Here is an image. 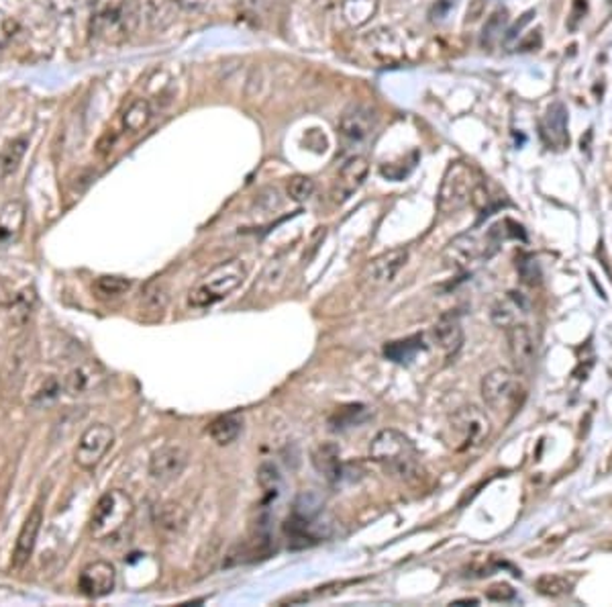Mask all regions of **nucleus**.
<instances>
[{
  "instance_id": "obj_1",
  "label": "nucleus",
  "mask_w": 612,
  "mask_h": 607,
  "mask_svg": "<svg viewBox=\"0 0 612 607\" xmlns=\"http://www.w3.org/2000/svg\"><path fill=\"white\" fill-rule=\"evenodd\" d=\"M369 458L400 481H417L422 473L415 444L399 430L378 432L369 444Z\"/></svg>"
},
{
  "instance_id": "obj_2",
  "label": "nucleus",
  "mask_w": 612,
  "mask_h": 607,
  "mask_svg": "<svg viewBox=\"0 0 612 607\" xmlns=\"http://www.w3.org/2000/svg\"><path fill=\"white\" fill-rule=\"evenodd\" d=\"M137 16L140 8L135 0H97L90 21L92 37L105 46L125 44L137 27Z\"/></svg>"
},
{
  "instance_id": "obj_3",
  "label": "nucleus",
  "mask_w": 612,
  "mask_h": 607,
  "mask_svg": "<svg viewBox=\"0 0 612 607\" xmlns=\"http://www.w3.org/2000/svg\"><path fill=\"white\" fill-rule=\"evenodd\" d=\"M245 278L247 267L244 260L233 258L223 262L196 282L191 293H188V305L194 307V309H206V307L225 301L233 290L244 285Z\"/></svg>"
},
{
  "instance_id": "obj_4",
  "label": "nucleus",
  "mask_w": 612,
  "mask_h": 607,
  "mask_svg": "<svg viewBox=\"0 0 612 607\" xmlns=\"http://www.w3.org/2000/svg\"><path fill=\"white\" fill-rule=\"evenodd\" d=\"M480 391L486 407L500 417H513L527 399V384L523 381V374L503 366L484 374Z\"/></svg>"
},
{
  "instance_id": "obj_5",
  "label": "nucleus",
  "mask_w": 612,
  "mask_h": 607,
  "mask_svg": "<svg viewBox=\"0 0 612 607\" xmlns=\"http://www.w3.org/2000/svg\"><path fill=\"white\" fill-rule=\"evenodd\" d=\"M135 514V503L125 491L110 489L100 495L88 521V532L94 540H109L123 529Z\"/></svg>"
},
{
  "instance_id": "obj_6",
  "label": "nucleus",
  "mask_w": 612,
  "mask_h": 607,
  "mask_svg": "<svg viewBox=\"0 0 612 607\" xmlns=\"http://www.w3.org/2000/svg\"><path fill=\"white\" fill-rule=\"evenodd\" d=\"M478 184V178L468 164H463V162H451L443 176L441 188H439L437 209L443 215H453V213L468 207Z\"/></svg>"
},
{
  "instance_id": "obj_7",
  "label": "nucleus",
  "mask_w": 612,
  "mask_h": 607,
  "mask_svg": "<svg viewBox=\"0 0 612 607\" xmlns=\"http://www.w3.org/2000/svg\"><path fill=\"white\" fill-rule=\"evenodd\" d=\"M490 434V420L478 405H463L450 417V446L455 452L478 448Z\"/></svg>"
},
{
  "instance_id": "obj_8",
  "label": "nucleus",
  "mask_w": 612,
  "mask_h": 607,
  "mask_svg": "<svg viewBox=\"0 0 612 607\" xmlns=\"http://www.w3.org/2000/svg\"><path fill=\"white\" fill-rule=\"evenodd\" d=\"M496 246L498 239L493 235V232H488L486 237H480L478 234L468 232L453 237L451 242L447 244L443 260L447 262V267H451L455 270H465L470 268L473 262L488 258V256L496 250Z\"/></svg>"
},
{
  "instance_id": "obj_9",
  "label": "nucleus",
  "mask_w": 612,
  "mask_h": 607,
  "mask_svg": "<svg viewBox=\"0 0 612 607\" xmlns=\"http://www.w3.org/2000/svg\"><path fill=\"white\" fill-rule=\"evenodd\" d=\"M115 444V432L113 427L107 424H94L86 427L84 434L78 440V446L74 452L76 465L84 470L97 468L102 458L107 456V452L113 448Z\"/></svg>"
},
{
  "instance_id": "obj_10",
  "label": "nucleus",
  "mask_w": 612,
  "mask_h": 607,
  "mask_svg": "<svg viewBox=\"0 0 612 607\" xmlns=\"http://www.w3.org/2000/svg\"><path fill=\"white\" fill-rule=\"evenodd\" d=\"M506 341L514 371L519 374L533 372L537 364V340L531 328L524 323H514V326L506 328Z\"/></svg>"
},
{
  "instance_id": "obj_11",
  "label": "nucleus",
  "mask_w": 612,
  "mask_h": 607,
  "mask_svg": "<svg viewBox=\"0 0 612 607\" xmlns=\"http://www.w3.org/2000/svg\"><path fill=\"white\" fill-rule=\"evenodd\" d=\"M374 130L376 115L361 105L349 107L339 121V138L347 150L364 145L374 135Z\"/></svg>"
},
{
  "instance_id": "obj_12",
  "label": "nucleus",
  "mask_w": 612,
  "mask_h": 607,
  "mask_svg": "<svg viewBox=\"0 0 612 607\" xmlns=\"http://www.w3.org/2000/svg\"><path fill=\"white\" fill-rule=\"evenodd\" d=\"M188 465V450L182 444H166L155 450L150 458V476L155 483H171L184 473Z\"/></svg>"
},
{
  "instance_id": "obj_13",
  "label": "nucleus",
  "mask_w": 612,
  "mask_h": 607,
  "mask_svg": "<svg viewBox=\"0 0 612 607\" xmlns=\"http://www.w3.org/2000/svg\"><path fill=\"white\" fill-rule=\"evenodd\" d=\"M117 585V570L107 560H94L80 570L78 577V589L88 600H100L113 593Z\"/></svg>"
},
{
  "instance_id": "obj_14",
  "label": "nucleus",
  "mask_w": 612,
  "mask_h": 607,
  "mask_svg": "<svg viewBox=\"0 0 612 607\" xmlns=\"http://www.w3.org/2000/svg\"><path fill=\"white\" fill-rule=\"evenodd\" d=\"M407 260H409L407 247H394V250H388L369 260L364 272H361V278H364V282L369 287L388 285V282H392L396 275L404 268Z\"/></svg>"
},
{
  "instance_id": "obj_15",
  "label": "nucleus",
  "mask_w": 612,
  "mask_h": 607,
  "mask_svg": "<svg viewBox=\"0 0 612 607\" xmlns=\"http://www.w3.org/2000/svg\"><path fill=\"white\" fill-rule=\"evenodd\" d=\"M541 140L549 150L564 152L570 148V131H567V109L564 102H551L539 123Z\"/></svg>"
},
{
  "instance_id": "obj_16",
  "label": "nucleus",
  "mask_w": 612,
  "mask_h": 607,
  "mask_svg": "<svg viewBox=\"0 0 612 607\" xmlns=\"http://www.w3.org/2000/svg\"><path fill=\"white\" fill-rule=\"evenodd\" d=\"M41 524H43V508L37 503V506H33L27 518H25L23 526L19 529V536H16L11 569L21 570L25 569V564L29 562V559L33 557V550H36L37 538L41 532Z\"/></svg>"
},
{
  "instance_id": "obj_17",
  "label": "nucleus",
  "mask_w": 612,
  "mask_h": 607,
  "mask_svg": "<svg viewBox=\"0 0 612 607\" xmlns=\"http://www.w3.org/2000/svg\"><path fill=\"white\" fill-rule=\"evenodd\" d=\"M29 369V340L23 338L15 341L11 352L6 356V362L3 366V376H0V384L6 395H15L16 391L23 387L25 374Z\"/></svg>"
},
{
  "instance_id": "obj_18",
  "label": "nucleus",
  "mask_w": 612,
  "mask_h": 607,
  "mask_svg": "<svg viewBox=\"0 0 612 607\" xmlns=\"http://www.w3.org/2000/svg\"><path fill=\"white\" fill-rule=\"evenodd\" d=\"M368 170H369V164L364 156H351L347 162H345L337 176H335L333 191H331L333 201L335 203L347 201L349 196L356 193L361 184H364Z\"/></svg>"
},
{
  "instance_id": "obj_19",
  "label": "nucleus",
  "mask_w": 612,
  "mask_h": 607,
  "mask_svg": "<svg viewBox=\"0 0 612 607\" xmlns=\"http://www.w3.org/2000/svg\"><path fill=\"white\" fill-rule=\"evenodd\" d=\"M105 382V374L94 364H80L66 374L64 391L72 397L88 395V392L99 391Z\"/></svg>"
},
{
  "instance_id": "obj_20",
  "label": "nucleus",
  "mask_w": 612,
  "mask_h": 607,
  "mask_svg": "<svg viewBox=\"0 0 612 607\" xmlns=\"http://www.w3.org/2000/svg\"><path fill=\"white\" fill-rule=\"evenodd\" d=\"M435 344L443 350L447 356H455L463 344V328L458 313H443L433 326Z\"/></svg>"
},
{
  "instance_id": "obj_21",
  "label": "nucleus",
  "mask_w": 612,
  "mask_h": 607,
  "mask_svg": "<svg viewBox=\"0 0 612 607\" xmlns=\"http://www.w3.org/2000/svg\"><path fill=\"white\" fill-rule=\"evenodd\" d=\"M529 305L519 293H508L506 297L498 298L490 309V319L498 328H511L514 323H523V318L527 315Z\"/></svg>"
},
{
  "instance_id": "obj_22",
  "label": "nucleus",
  "mask_w": 612,
  "mask_h": 607,
  "mask_svg": "<svg viewBox=\"0 0 612 607\" xmlns=\"http://www.w3.org/2000/svg\"><path fill=\"white\" fill-rule=\"evenodd\" d=\"M310 463H313L316 473H321L329 483L339 481L343 475L341 452L337 444L333 442H321L318 446H315L313 452H310Z\"/></svg>"
},
{
  "instance_id": "obj_23",
  "label": "nucleus",
  "mask_w": 612,
  "mask_h": 607,
  "mask_svg": "<svg viewBox=\"0 0 612 607\" xmlns=\"http://www.w3.org/2000/svg\"><path fill=\"white\" fill-rule=\"evenodd\" d=\"M27 219V209L19 199L6 201L0 209V246L15 242L21 235Z\"/></svg>"
},
{
  "instance_id": "obj_24",
  "label": "nucleus",
  "mask_w": 612,
  "mask_h": 607,
  "mask_svg": "<svg viewBox=\"0 0 612 607\" xmlns=\"http://www.w3.org/2000/svg\"><path fill=\"white\" fill-rule=\"evenodd\" d=\"M155 526H158L160 532L170 534V536H178L180 532H184V528L188 524V511L180 506V503L168 501L155 509Z\"/></svg>"
},
{
  "instance_id": "obj_25",
  "label": "nucleus",
  "mask_w": 612,
  "mask_h": 607,
  "mask_svg": "<svg viewBox=\"0 0 612 607\" xmlns=\"http://www.w3.org/2000/svg\"><path fill=\"white\" fill-rule=\"evenodd\" d=\"M380 6V0H343V21L353 29H359L374 19Z\"/></svg>"
},
{
  "instance_id": "obj_26",
  "label": "nucleus",
  "mask_w": 612,
  "mask_h": 607,
  "mask_svg": "<svg viewBox=\"0 0 612 607\" xmlns=\"http://www.w3.org/2000/svg\"><path fill=\"white\" fill-rule=\"evenodd\" d=\"M29 148V135H16L0 152V178L13 176L19 170L21 162Z\"/></svg>"
},
{
  "instance_id": "obj_27",
  "label": "nucleus",
  "mask_w": 612,
  "mask_h": 607,
  "mask_svg": "<svg viewBox=\"0 0 612 607\" xmlns=\"http://www.w3.org/2000/svg\"><path fill=\"white\" fill-rule=\"evenodd\" d=\"M366 41L372 47L374 56L384 59V62H396L400 59V44L399 39L392 36V31L388 29H376L369 33Z\"/></svg>"
},
{
  "instance_id": "obj_28",
  "label": "nucleus",
  "mask_w": 612,
  "mask_h": 607,
  "mask_svg": "<svg viewBox=\"0 0 612 607\" xmlns=\"http://www.w3.org/2000/svg\"><path fill=\"white\" fill-rule=\"evenodd\" d=\"M241 427H244V422H241L239 415H221L209 425V435L219 446H227V444L239 438Z\"/></svg>"
},
{
  "instance_id": "obj_29",
  "label": "nucleus",
  "mask_w": 612,
  "mask_h": 607,
  "mask_svg": "<svg viewBox=\"0 0 612 607\" xmlns=\"http://www.w3.org/2000/svg\"><path fill=\"white\" fill-rule=\"evenodd\" d=\"M153 117L151 105L145 99H135L123 113V127L129 133H140L150 125Z\"/></svg>"
},
{
  "instance_id": "obj_30",
  "label": "nucleus",
  "mask_w": 612,
  "mask_h": 607,
  "mask_svg": "<svg viewBox=\"0 0 612 607\" xmlns=\"http://www.w3.org/2000/svg\"><path fill=\"white\" fill-rule=\"evenodd\" d=\"M506 27H508V11L506 8H498V11L490 15L484 29H482V37H480L482 47L493 49L494 46H498L500 41L504 39Z\"/></svg>"
},
{
  "instance_id": "obj_31",
  "label": "nucleus",
  "mask_w": 612,
  "mask_h": 607,
  "mask_svg": "<svg viewBox=\"0 0 612 607\" xmlns=\"http://www.w3.org/2000/svg\"><path fill=\"white\" fill-rule=\"evenodd\" d=\"M168 301H170L168 287L160 280L150 282V285L145 287V290L141 293V311L161 315V311L168 307Z\"/></svg>"
},
{
  "instance_id": "obj_32",
  "label": "nucleus",
  "mask_w": 612,
  "mask_h": 607,
  "mask_svg": "<svg viewBox=\"0 0 612 607\" xmlns=\"http://www.w3.org/2000/svg\"><path fill=\"white\" fill-rule=\"evenodd\" d=\"M133 282L125 278V277H99L94 280L92 290L99 298H105V301H110V298H119L123 297L129 288H131Z\"/></svg>"
},
{
  "instance_id": "obj_33",
  "label": "nucleus",
  "mask_w": 612,
  "mask_h": 607,
  "mask_svg": "<svg viewBox=\"0 0 612 607\" xmlns=\"http://www.w3.org/2000/svg\"><path fill=\"white\" fill-rule=\"evenodd\" d=\"M535 589L545 597H564L570 595L574 589V579H567L565 575H543L535 581Z\"/></svg>"
},
{
  "instance_id": "obj_34",
  "label": "nucleus",
  "mask_w": 612,
  "mask_h": 607,
  "mask_svg": "<svg viewBox=\"0 0 612 607\" xmlns=\"http://www.w3.org/2000/svg\"><path fill=\"white\" fill-rule=\"evenodd\" d=\"M257 483H260L262 491L265 493V501L275 499V495H278L280 491V483H282L280 470L275 468L272 463H264L260 470H257Z\"/></svg>"
},
{
  "instance_id": "obj_35",
  "label": "nucleus",
  "mask_w": 612,
  "mask_h": 607,
  "mask_svg": "<svg viewBox=\"0 0 612 607\" xmlns=\"http://www.w3.org/2000/svg\"><path fill=\"white\" fill-rule=\"evenodd\" d=\"M176 0H150L148 5V19L153 25V27H166V25L171 23L174 19V13H171V5Z\"/></svg>"
},
{
  "instance_id": "obj_36",
  "label": "nucleus",
  "mask_w": 612,
  "mask_h": 607,
  "mask_svg": "<svg viewBox=\"0 0 612 607\" xmlns=\"http://www.w3.org/2000/svg\"><path fill=\"white\" fill-rule=\"evenodd\" d=\"M286 191H288V196H290L292 201L305 203V201L310 199V196L315 194L316 186H315L313 178H308V176H295V178H290V181H288Z\"/></svg>"
},
{
  "instance_id": "obj_37",
  "label": "nucleus",
  "mask_w": 612,
  "mask_h": 607,
  "mask_svg": "<svg viewBox=\"0 0 612 607\" xmlns=\"http://www.w3.org/2000/svg\"><path fill=\"white\" fill-rule=\"evenodd\" d=\"M415 340H407V341H392L384 348V354L388 358H392L394 362H407L410 361L415 352L419 350L417 344H412Z\"/></svg>"
},
{
  "instance_id": "obj_38",
  "label": "nucleus",
  "mask_w": 612,
  "mask_h": 607,
  "mask_svg": "<svg viewBox=\"0 0 612 607\" xmlns=\"http://www.w3.org/2000/svg\"><path fill=\"white\" fill-rule=\"evenodd\" d=\"M16 29H19V25H16L13 16L0 11V49L11 44V39L16 36Z\"/></svg>"
},
{
  "instance_id": "obj_39",
  "label": "nucleus",
  "mask_w": 612,
  "mask_h": 607,
  "mask_svg": "<svg viewBox=\"0 0 612 607\" xmlns=\"http://www.w3.org/2000/svg\"><path fill=\"white\" fill-rule=\"evenodd\" d=\"M486 597L490 602H500V603H506V602H513L516 593H514V589L511 585H506V583H498V585H493L486 591Z\"/></svg>"
},
{
  "instance_id": "obj_40",
  "label": "nucleus",
  "mask_w": 612,
  "mask_h": 607,
  "mask_svg": "<svg viewBox=\"0 0 612 607\" xmlns=\"http://www.w3.org/2000/svg\"><path fill=\"white\" fill-rule=\"evenodd\" d=\"M586 11H588V0H574L572 5V13H570V21H567V27L572 31L577 29V25L584 19Z\"/></svg>"
},
{
  "instance_id": "obj_41",
  "label": "nucleus",
  "mask_w": 612,
  "mask_h": 607,
  "mask_svg": "<svg viewBox=\"0 0 612 607\" xmlns=\"http://www.w3.org/2000/svg\"><path fill=\"white\" fill-rule=\"evenodd\" d=\"M47 3L57 15H72L82 5V0H47Z\"/></svg>"
},
{
  "instance_id": "obj_42",
  "label": "nucleus",
  "mask_w": 612,
  "mask_h": 607,
  "mask_svg": "<svg viewBox=\"0 0 612 607\" xmlns=\"http://www.w3.org/2000/svg\"><path fill=\"white\" fill-rule=\"evenodd\" d=\"M541 46V36H539V31H533L531 36L527 39H523L519 41V44H516V49H521V51H531V49H535Z\"/></svg>"
},
{
  "instance_id": "obj_43",
  "label": "nucleus",
  "mask_w": 612,
  "mask_h": 607,
  "mask_svg": "<svg viewBox=\"0 0 612 607\" xmlns=\"http://www.w3.org/2000/svg\"><path fill=\"white\" fill-rule=\"evenodd\" d=\"M176 5L184 6V8H191V11H198V8L209 5V0H176Z\"/></svg>"
}]
</instances>
